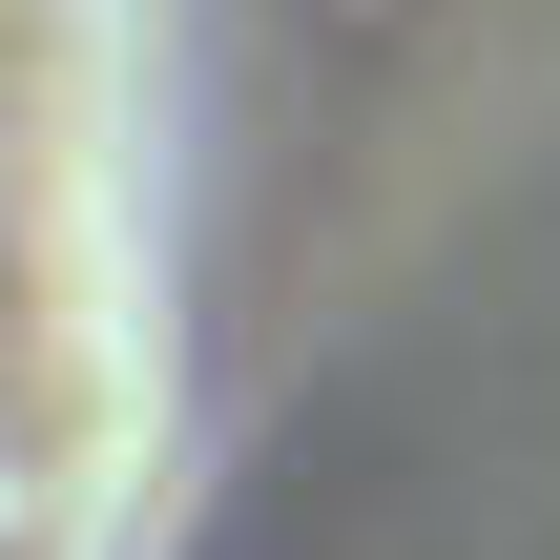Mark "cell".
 I'll use <instances>...</instances> for the list:
<instances>
[{"instance_id": "obj_1", "label": "cell", "mask_w": 560, "mask_h": 560, "mask_svg": "<svg viewBox=\"0 0 560 560\" xmlns=\"http://www.w3.org/2000/svg\"><path fill=\"white\" fill-rule=\"evenodd\" d=\"M83 499V291H62V208L21 145V42H0V560Z\"/></svg>"}, {"instance_id": "obj_2", "label": "cell", "mask_w": 560, "mask_h": 560, "mask_svg": "<svg viewBox=\"0 0 560 560\" xmlns=\"http://www.w3.org/2000/svg\"><path fill=\"white\" fill-rule=\"evenodd\" d=\"M0 42H21V0H0Z\"/></svg>"}]
</instances>
